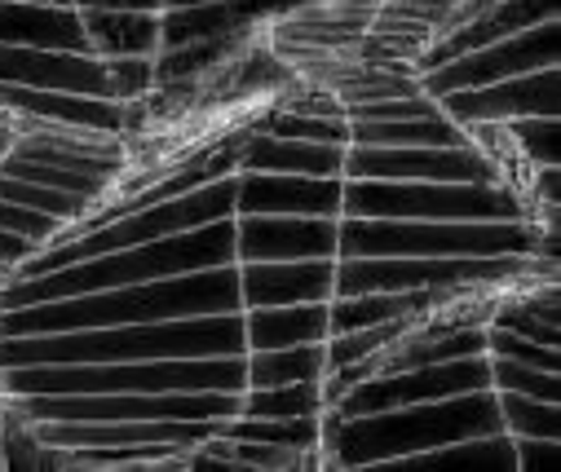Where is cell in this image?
<instances>
[{
    "mask_svg": "<svg viewBox=\"0 0 561 472\" xmlns=\"http://www.w3.org/2000/svg\"><path fill=\"white\" fill-rule=\"evenodd\" d=\"M147 5H156V0H76V10H84L89 19L93 14H128V10H147Z\"/></svg>",
    "mask_w": 561,
    "mask_h": 472,
    "instance_id": "obj_1",
    "label": "cell"
}]
</instances>
